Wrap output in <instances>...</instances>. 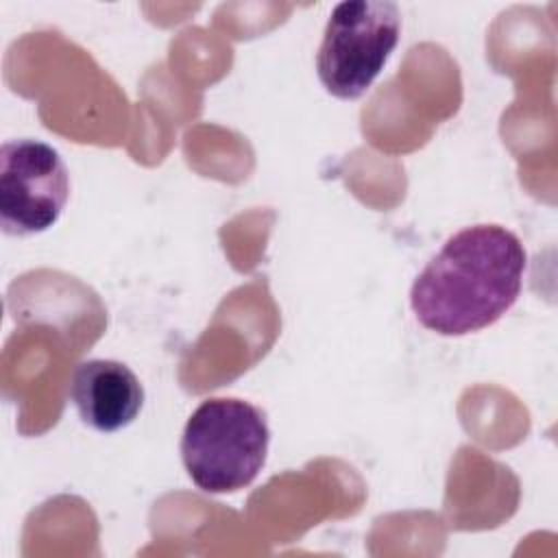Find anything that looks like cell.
Returning a JSON list of instances; mask_svg holds the SVG:
<instances>
[{"mask_svg": "<svg viewBox=\"0 0 558 558\" xmlns=\"http://www.w3.org/2000/svg\"><path fill=\"white\" fill-rule=\"evenodd\" d=\"M266 414L242 399H205L187 418L181 460L196 488L220 495L248 486L266 464Z\"/></svg>", "mask_w": 558, "mask_h": 558, "instance_id": "2", "label": "cell"}, {"mask_svg": "<svg viewBox=\"0 0 558 558\" xmlns=\"http://www.w3.org/2000/svg\"><path fill=\"white\" fill-rule=\"evenodd\" d=\"M70 397L85 425L111 434L137 418L144 405V386L118 360H85L74 368Z\"/></svg>", "mask_w": 558, "mask_h": 558, "instance_id": "5", "label": "cell"}, {"mask_svg": "<svg viewBox=\"0 0 558 558\" xmlns=\"http://www.w3.org/2000/svg\"><path fill=\"white\" fill-rule=\"evenodd\" d=\"M401 33V13L388 0H349L331 9L316 54L323 87L355 100L373 85Z\"/></svg>", "mask_w": 558, "mask_h": 558, "instance_id": "3", "label": "cell"}, {"mask_svg": "<svg viewBox=\"0 0 558 558\" xmlns=\"http://www.w3.org/2000/svg\"><path fill=\"white\" fill-rule=\"evenodd\" d=\"M70 196V174L57 148L22 137L0 148V227L7 235L48 231Z\"/></svg>", "mask_w": 558, "mask_h": 558, "instance_id": "4", "label": "cell"}, {"mask_svg": "<svg viewBox=\"0 0 558 558\" xmlns=\"http://www.w3.org/2000/svg\"><path fill=\"white\" fill-rule=\"evenodd\" d=\"M527 255L501 225L453 233L410 288L416 320L438 336H466L495 325L519 299Z\"/></svg>", "mask_w": 558, "mask_h": 558, "instance_id": "1", "label": "cell"}]
</instances>
